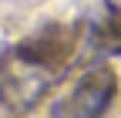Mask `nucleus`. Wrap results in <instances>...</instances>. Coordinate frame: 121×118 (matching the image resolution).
I'll return each mask as SVG.
<instances>
[{"instance_id":"obj_1","label":"nucleus","mask_w":121,"mask_h":118,"mask_svg":"<svg viewBox=\"0 0 121 118\" xmlns=\"http://www.w3.org/2000/svg\"><path fill=\"white\" fill-rule=\"evenodd\" d=\"M57 64L30 44L0 51V105L7 111H27L51 91Z\"/></svg>"},{"instance_id":"obj_2","label":"nucleus","mask_w":121,"mask_h":118,"mask_svg":"<svg viewBox=\"0 0 121 118\" xmlns=\"http://www.w3.org/2000/svg\"><path fill=\"white\" fill-rule=\"evenodd\" d=\"M118 95V78L108 64L81 74V81L51 108V118H101Z\"/></svg>"},{"instance_id":"obj_3","label":"nucleus","mask_w":121,"mask_h":118,"mask_svg":"<svg viewBox=\"0 0 121 118\" xmlns=\"http://www.w3.org/2000/svg\"><path fill=\"white\" fill-rule=\"evenodd\" d=\"M91 44L98 51H121V14L104 0L101 4V17H91Z\"/></svg>"}]
</instances>
